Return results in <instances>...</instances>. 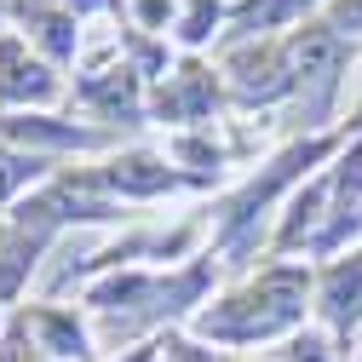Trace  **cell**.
Returning <instances> with one entry per match:
<instances>
[{"instance_id":"6da1fadb","label":"cell","mask_w":362,"mask_h":362,"mask_svg":"<svg viewBox=\"0 0 362 362\" xmlns=\"http://www.w3.org/2000/svg\"><path fill=\"white\" fill-rule=\"evenodd\" d=\"M299 316H305V276L299 270H264L259 282H247L242 293H230L202 316V334L247 345V339H270V334L293 328Z\"/></svg>"},{"instance_id":"7a4b0ae2","label":"cell","mask_w":362,"mask_h":362,"mask_svg":"<svg viewBox=\"0 0 362 362\" xmlns=\"http://www.w3.org/2000/svg\"><path fill=\"white\" fill-rule=\"evenodd\" d=\"M288 86L310 98V110H322L339 93V69H345V35H334L328 23H299L288 40Z\"/></svg>"},{"instance_id":"3957f363","label":"cell","mask_w":362,"mask_h":362,"mask_svg":"<svg viewBox=\"0 0 362 362\" xmlns=\"http://www.w3.org/2000/svg\"><path fill=\"white\" fill-rule=\"evenodd\" d=\"M224 75H230L242 104H270V98L293 93V86H288V52L270 47V40H247V47H236L230 58H224Z\"/></svg>"},{"instance_id":"277c9868","label":"cell","mask_w":362,"mask_h":362,"mask_svg":"<svg viewBox=\"0 0 362 362\" xmlns=\"http://www.w3.org/2000/svg\"><path fill=\"white\" fill-rule=\"evenodd\" d=\"M58 75L47 58L29 52V40L0 35V104H52Z\"/></svg>"},{"instance_id":"5b68a950","label":"cell","mask_w":362,"mask_h":362,"mask_svg":"<svg viewBox=\"0 0 362 362\" xmlns=\"http://www.w3.org/2000/svg\"><path fill=\"white\" fill-rule=\"evenodd\" d=\"M356 224H362V144L339 161L334 173V196H328V230H322V247H339L356 236Z\"/></svg>"},{"instance_id":"8992f818","label":"cell","mask_w":362,"mask_h":362,"mask_svg":"<svg viewBox=\"0 0 362 362\" xmlns=\"http://www.w3.org/2000/svg\"><path fill=\"white\" fill-rule=\"evenodd\" d=\"M316 6V0H230V23L236 35H247V40H264L270 29H293L305 12Z\"/></svg>"},{"instance_id":"52a82bcc","label":"cell","mask_w":362,"mask_h":362,"mask_svg":"<svg viewBox=\"0 0 362 362\" xmlns=\"http://www.w3.org/2000/svg\"><path fill=\"white\" fill-rule=\"evenodd\" d=\"M322 316H328L339 334L362 328V259L328 270V282H322Z\"/></svg>"},{"instance_id":"ba28073f","label":"cell","mask_w":362,"mask_h":362,"mask_svg":"<svg viewBox=\"0 0 362 362\" xmlns=\"http://www.w3.org/2000/svg\"><path fill=\"white\" fill-rule=\"evenodd\" d=\"M104 185H110V190H121V196H161V190H173V185H178V173H173V167H161L156 156H121V161L104 173Z\"/></svg>"},{"instance_id":"9c48e42d","label":"cell","mask_w":362,"mask_h":362,"mask_svg":"<svg viewBox=\"0 0 362 362\" xmlns=\"http://www.w3.org/2000/svg\"><path fill=\"white\" fill-rule=\"evenodd\" d=\"M18 18H23V29L40 47H47L52 64L75 58V12H64V6H18Z\"/></svg>"},{"instance_id":"30bf717a","label":"cell","mask_w":362,"mask_h":362,"mask_svg":"<svg viewBox=\"0 0 362 362\" xmlns=\"http://www.w3.org/2000/svg\"><path fill=\"white\" fill-rule=\"evenodd\" d=\"M207 104H213V75L196 64L173 75V86H161V115H202Z\"/></svg>"},{"instance_id":"8fae6325","label":"cell","mask_w":362,"mask_h":362,"mask_svg":"<svg viewBox=\"0 0 362 362\" xmlns=\"http://www.w3.org/2000/svg\"><path fill=\"white\" fill-rule=\"evenodd\" d=\"M35 334L47 339V351H52V356H86L81 328L69 322V316H58V310H40V316H35Z\"/></svg>"},{"instance_id":"7c38bea8","label":"cell","mask_w":362,"mask_h":362,"mask_svg":"<svg viewBox=\"0 0 362 362\" xmlns=\"http://www.w3.org/2000/svg\"><path fill=\"white\" fill-rule=\"evenodd\" d=\"M40 173V161L35 156H18V150H0V196H12V190H23L29 178Z\"/></svg>"},{"instance_id":"4fadbf2b","label":"cell","mask_w":362,"mask_h":362,"mask_svg":"<svg viewBox=\"0 0 362 362\" xmlns=\"http://www.w3.org/2000/svg\"><path fill=\"white\" fill-rule=\"evenodd\" d=\"M322 23L334 29V35H362V0H328V12H322Z\"/></svg>"},{"instance_id":"5bb4252c","label":"cell","mask_w":362,"mask_h":362,"mask_svg":"<svg viewBox=\"0 0 362 362\" xmlns=\"http://www.w3.org/2000/svg\"><path fill=\"white\" fill-rule=\"evenodd\" d=\"M288 362H328V351L316 345V339H299V345L288 351Z\"/></svg>"},{"instance_id":"9a60e30c","label":"cell","mask_w":362,"mask_h":362,"mask_svg":"<svg viewBox=\"0 0 362 362\" xmlns=\"http://www.w3.org/2000/svg\"><path fill=\"white\" fill-rule=\"evenodd\" d=\"M98 6H110V0H64V12H98Z\"/></svg>"},{"instance_id":"2e32d148","label":"cell","mask_w":362,"mask_h":362,"mask_svg":"<svg viewBox=\"0 0 362 362\" xmlns=\"http://www.w3.org/2000/svg\"><path fill=\"white\" fill-rule=\"evenodd\" d=\"M356 127H362V110H356Z\"/></svg>"}]
</instances>
